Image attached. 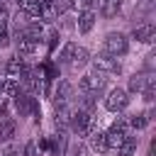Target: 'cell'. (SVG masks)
I'll use <instances>...</instances> for the list:
<instances>
[{"instance_id":"obj_1","label":"cell","mask_w":156,"mask_h":156,"mask_svg":"<svg viewBox=\"0 0 156 156\" xmlns=\"http://www.w3.org/2000/svg\"><path fill=\"white\" fill-rule=\"evenodd\" d=\"M68 129L76 132L78 136H90L95 134V115L93 112H85V110H73L71 112V119H68Z\"/></svg>"},{"instance_id":"obj_2","label":"cell","mask_w":156,"mask_h":156,"mask_svg":"<svg viewBox=\"0 0 156 156\" xmlns=\"http://www.w3.org/2000/svg\"><path fill=\"white\" fill-rule=\"evenodd\" d=\"M105 85H107L105 76H102V73H98V71L85 73V76L78 80V90H80L83 95H93V98H98V95L105 90Z\"/></svg>"},{"instance_id":"obj_3","label":"cell","mask_w":156,"mask_h":156,"mask_svg":"<svg viewBox=\"0 0 156 156\" xmlns=\"http://www.w3.org/2000/svg\"><path fill=\"white\" fill-rule=\"evenodd\" d=\"M102 49H105V54H110V56H122V54H127V49H129V39L122 34V32H110V34H105V39H102Z\"/></svg>"},{"instance_id":"obj_4","label":"cell","mask_w":156,"mask_h":156,"mask_svg":"<svg viewBox=\"0 0 156 156\" xmlns=\"http://www.w3.org/2000/svg\"><path fill=\"white\" fill-rule=\"evenodd\" d=\"M127 134H129V127H127V117H119V119H115V122L110 124V129L105 132V136H107V144H110V151H112V149H117Z\"/></svg>"},{"instance_id":"obj_5","label":"cell","mask_w":156,"mask_h":156,"mask_svg":"<svg viewBox=\"0 0 156 156\" xmlns=\"http://www.w3.org/2000/svg\"><path fill=\"white\" fill-rule=\"evenodd\" d=\"M127 105H129V93L124 88H112L105 98V107L110 112H122V110H127Z\"/></svg>"},{"instance_id":"obj_6","label":"cell","mask_w":156,"mask_h":156,"mask_svg":"<svg viewBox=\"0 0 156 156\" xmlns=\"http://www.w3.org/2000/svg\"><path fill=\"white\" fill-rule=\"evenodd\" d=\"M34 102H37V98H34V95H29L27 90H20V93H15V95L10 98V105L15 107V112H17L20 117H27V115L32 112Z\"/></svg>"},{"instance_id":"obj_7","label":"cell","mask_w":156,"mask_h":156,"mask_svg":"<svg viewBox=\"0 0 156 156\" xmlns=\"http://www.w3.org/2000/svg\"><path fill=\"white\" fill-rule=\"evenodd\" d=\"M90 61H93V66H95V71H98V73H122L119 61H117L115 56H110V54L90 56Z\"/></svg>"},{"instance_id":"obj_8","label":"cell","mask_w":156,"mask_h":156,"mask_svg":"<svg viewBox=\"0 0 156 156\" xmlns=\"http://www.w3.org/2000/svg\"><path fill=\"white\" fill-rule=\"evenodd\" d=\"M73 100V83L71 80H58L54 90V105H68Z\"/></svg>"},{"instance_id":"obj_9","label":"cell","mask_w":156,"mask_h":156,"mask_svg":"<svg viewBox=\"0 0 156 156\" xmlns=\"http://www.w3.org/2000/svg\"><path fill=\"white\" fill-rule=\"evenodd\" d=\"M15 44H17V54L24 58V56H34L37 51H39V41L37 39H32V37H27V34H20L17 39H15Z\"/></svg>"},{"instance_id":"obj_10","label":"cell","mask_w":156,"mask_h":156,"mask_svg":"<svg viewBox=\"0 0 156 156\" xmlns=\"http://www.w3.org/2000/svg\"><path fill=\"white\" fill-rule=\"evenodd\" d=\"M27 68V61L20 56V54H15V56H10L7 61H5V78H20L22 76V71Z\"/></svg>"},{"instance_id":"obj_11","label":"cell","mask_w":156,"mask_h":156,"mask_svg":"<svg viewBox=\"0 0 156 156\" xmlns=\"http://www.w3.org/2000/svg\"><path fill=\"white\" fill-rule=\"evenodd\" d=\"M132 37H134L136 41H141V44H151L154 37H156V27H154L151 22H144V24H139V27L132 29Z\"/></svg>"},{"instance_id":"obj_12","label":"cell","mask_w":156,"mask_h":156,"mask_svg":"<svg viewBox=\"0 0 156 156\" xmlns=\"http://www.w3.org/2000/svg\"><path fill=\"white\" fill-rule=\"evenodd\" d=\"M95 20H98V15H95L93 10H85V12H80V15H78V22H76L78 32H80V34H88V32L95 27Z\"/></svg>"},{"instance_id":"obj_13","label":"cell","mask_w":156,"mask_h":156,"mask_svg":"<svg viewBox=\"0 0 156 156\" xmlns=\"http://www.w3.org/2000/svg\"><path fill=\"white\" fill-rule=\"evenodd\" d=\"M71 112H73L71 102H68V105H56V110H54V122H56V127H58V129H66V127H68Z\"/></svg>"},{"instance_id":"obj_14","label":"cell","mask_w":156,"mask_h":156,"mask_svg":"<svg viewBox=\"0 0 156 156\" xmlns=\"http://www.w3.org/2000/svg\"><path fill=\"white\" fill-rule=\"evenodd\" d=\"M149 115L146 112H134V115H129L127 117V127L129 129H134V132H139V129H144V127H149Z\"/></svg>"},{"instance_id":"obj_15","label":"cell","mask_w":156,"mask_h":156,"mask_svg":"<svg viewBox=\"0 0 156 156\" xmlns=\"http://www.w3.org/2000/svg\"><path fill=\"white\" fill-rule=\"evenodd\" d=\"M90 149L98 151V154H107V151H110V144H107L105 132H95V134H90Z\"/></svg>"},{"instance_id":"obj_16","label":"cell","mask_w":156,"mask_h":156,"mask_svg":"<svg viewBox=\"0 0 156 156\" xmlns=\"http://www.w3.org/2000/svg\"><path fill=\"white\" fill-rule=\"evenodd\" d=\"M76 41H66L61 49H58V54H56V61L61 63V66H68L71 63V58H73V51H76Z\"/></svg>"},{"instance_id":"obj_17","label":"cell","mask_w":156,"mask_h":156,"mask_svg":"<svg viewBox=\"0 0 156 156\" xmlns=\"http://www.w3.org/2000/svg\"><path fill=\"white\" fill-rule=\"evenodd\" d=\"M136 144H139L136 136H134V134H127V136L122 139V144L117 146V156H132V154L136 151Z\"/></svg>"},{"instance_id":"obj_18","label":"cell","mask_w":156,"mask_h":156,"mask_svg":"<svg viewBox=\"0 0 156 156\" xmlns=\"http://www.w3.org/2000/svg\"><path fill=\"white\" fill-rule=\"evenodd\" d=\"M90 61V51L88 49H83V46H76V51H73V58H71V68H80V66H85Z\"/></svg>"},{"instance_id":"obj_19","label":"cell","mask_w":156,"mask_h":156,"mask_svg":"<svg viewBox=\"0 0 156 156\" xmlns=\"http://www.w3.org/2000/svg\"><path fill=\"white\" fill-rule=\"evenodd\" d=\"M119 10H122V0H102V17L112 20V17H117Z\"/></svg>"},{"instance_id":"obj_20","label":"cell","mask_w":156,"mask_h":156,"mask_svg":"<svg viewBox=\"0 0 156 156\" xmlns=\"http://www.w3.org/2000/svg\"><path fill=\"white\" fill-rule=\"evenodd\" d=\"M141 98H144V102H154V98H156V78L154 76L146 78L144 90H141Z\"/></svg>"},{"instance_id":"obj_21","label":"cell","mask_w":156,"mask_h":156,"mask_svg":"<svg viewBox=\"0 0 156 156\" xmlns=\"http://www.w3.org/2000/svg\"><path fill=\"white\" fill-rule=\"evenodd\" d=\"M17 2V7L22 10V12H27L29 17H37V12H39V0H15Z\"/></svg>"},{"instance_id":"obj_22","label":"cell","mask_w":156,"mask_h":156,"mask_svg":"<svg viewBox=\"0 0 156 156\" xmlns=\"http://www.w3.org/2000/svg\"><path fill=\"white\" fill-rule=\"evenodd\" d=\"M146 78H149V76H141V73L136 76V73H134V76L129 78L127 93H141V90H144V83H146Z\"/></svg>"},{"instance_id":"obj_23","label":"cell","mask_w":156,"mask_h":156,"mask_svg":"<svg viewBox=\"0 0 156 156\" xmlns=\"http://www.w3.org/2000/svg\"><path fill=\"white\" fill-rule=\"evenodd\" d=\"M22 90V85H20V80L17 78H5V85H2V95H7V98H12L15 93H20Z\"/></svg>"},{"instance_id":"obj_24","label":"cell","mask_w":156,"mask_h":156,"mask_svg":"<svg viewBox=\"0 0 156 156\" xmlns=\"http://www.w3.org/2000/svg\"><path fill=\"white\" fill-rule=\"evenodd\" d=\"M93 5H95V0H71V7L73 10H80V12L93 10Z\"/></svg>"},{"instance_id":"obj_25","label":"cell","mask_w":156,"mask_h":156,"mask_svg":"<svg viewBox=\"0 0 156 156\" xmlns=\"http://www.w3.org/2000/svg\"><path fill=\"white\" fill-rule=\"evenodd\" d=\"M22 156H39L37 154V144L34 141H27V146H24V154Z\"/></svg>"},{"instance_id":"obj_26","label":"cell","mask_w":156,"mask_h":156,"mask_svg":"<svg viewBox=\"0 0 156 156\" xmlns=\"http://www.w3.org/2000/svg\"><path fill=\"white\" fill-rule=\"evenodd\" d=\"M0 156H20V149H15V146H7Z\"/></svg>"},{"instance_id":"obj_27","label":"cell","mask_w":156,"mask_h":156,"mask_svg":"<svg viewBox=\"0 0 156 156\" xmlns=\"http://www.w3.org/2000/svg\"><path fill=\"white\" fill-rule=\"evenodd\" d=\"M83 151H85L83 146H76V149H73V156H83Z\"/></svg>"},{"instance_id":"obj_28","label":"cell","mask_w":156,"mask_h":156,"mask_svg":"<svg viewBox=\"0 0 156 156\" xmlns=\"http://www.w3.org/2000/svg\"><path fill=\"white\" fill-rule=\"evenodd\" d=\"M2 85H5V78H0V98H2Z\"/></svg>"},{"instance_id":"obj_29","label":"cell","mask_w":156,"mask_h":156,"mask_svg":"<svg viewBox=\"0 0 156 156\" xmlns=\"http://www.w3.org/2000/svg\"><path fill=\"white\" fill-rule=\"evenodd\" d=\"M0 2H2V0H0Z\"/></svg>"}]
</instances>
